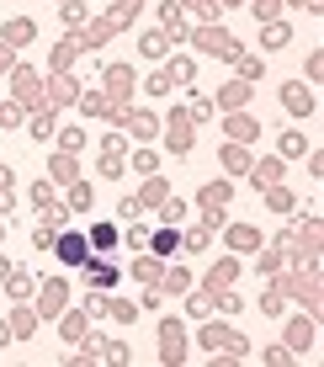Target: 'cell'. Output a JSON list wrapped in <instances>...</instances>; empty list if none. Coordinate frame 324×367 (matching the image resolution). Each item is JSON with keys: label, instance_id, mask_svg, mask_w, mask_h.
<instances>
[{"label": "cell", "instance_id": "7a4b0ae2", "mask_svg": "<svg viewBox=\"0 0 324 367\" xmlns=\"http://www.w3.org/2000/svg\"><path fill=\"white\" fill-rule=\"evenodd\" d=\"M91 240H96L101 250H112V245H117V229H112V224H101V229H96V235H91Z\"/></svg>", "mask_w": 324, "mask_h": 367}, {"label": "cell", "instance_id": "6da1fadb", "mask_svg": "<svg viewBox=\"0 0 324 367\" xmlns=\"http://www.w3.org/2000/svg\"><path fill=\"white\" fill-rule=\"evenodd\" d=\"M59 256L80 266V261H85V240H80V235H64V240H59Z\"/></svg>", "mask_w": 324, "mask_h": 367}]
</instances>
